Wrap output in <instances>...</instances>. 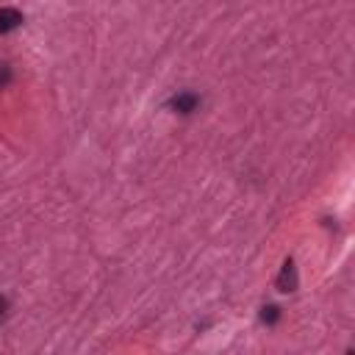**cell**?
<instances>
[{
  "instance_id": "6da1fadb",
  "label": "cell",
  "mask_w": 355,
  "mask_h": 355,
  "mask_svg": "<svg viewBox=\"0 0 355 355\" xmlns=\"http://www.w3.org/2000/svg\"><path fill=\"white\" fill-rule=\"evenodd\" d=\"M23 23V14L17 9H0V34H9Z\"/></svg>"
},
{
  "instance_id": "277c9868",
  "label": "cell",
  "mask_w": 355,
  "mask_h": 355,
  "mask_svg": "<svg viewBox=\"0 0 355 355\" xmlns=\"http://www.w3.org/2000/svg\"><path fill=\"white\" fill-rule=\"evenodd\" d=\"M6 311H9V300H6V297H0V319L6 317Z\"/></svg>"
},
{
  "instance_id": "7a4b0ae2",
  "label": "cell",
  "mask_w": 355,
  "mask_h": 355,
  "mask_svg": "<svg viewBox=\"0 0 355 355\" xmlns=\"http://www.w3.org/2000/svg\"><path fill=\"white\" fill-rule=\"evenodd\" d=\"M172 106H175L181 114H192V111H197L200 98H197V95H192V92H181V95H175Z\"/></svg>"
},
{
  "instance_id": "3957f363",
  "label": "cell",
  "mask_w": 355,
  "mask_h": 355,
  "mask_svg": "<svg viewBox=\"0 0 355 355\" xmlns=\"http://www.w3.org/2000/svg\"><path fill=\"white\" fill-rule=\"evenodd\" d=\"M6 81H9V67L0 64V87H6Z\"/></svg>"
}]
</instances>
